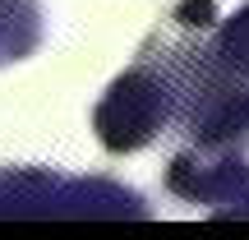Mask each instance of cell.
I'll return each mask as SVG.
<instances>
[{"label": "cell", "mask_w": 249, "mask_h": 240, "mask_svg": "<svg viewBox=\"0 0 249 240\" xmlns=\"http://www.w3.org/2000/svg\"><path fill=\"white\" fill-rule=\"evenodd\" d=\"M180 120V88L176 74L161 55H152V46H143V55L111 79V88L102 92L97 111H92V129L107 152H143L148 143H157L171 125Z\"/></svg>", "instance_id": "cell-1"}, {"label": "cell", "mask_w": 249, "mask_h": 240, "mask_svg": "<svg viewBox=\"0 0 249 240\" xmlns=\"http://www.w3.org/2000/svg\"><path fill=\"white\" fill-rule=\"evenodd\" d=\"M102 222V217H148L143 199L111 180H70L46 166H5L0 171V222Z\"/></svg>", "instance_id": "cell-2"}, {"label": "cell", "mask_w": 249, "mask_h": 240, "mask_svg": "<svg viewBox=\"0 0 249 240\" xmlns=\"http://www.w3.org/2000/svg\"><path fill=\"white\" fill-rule=\"evenodd\" d=\"M166 189L185 203H203L213 217L249 222V162L240 152H208L189 143L166 166Z\"/></svg>", "instance_id": "cell-3"}, {"label": "cell", "mask_w": 249, "mask_h": 240, "mask_svg": "<svg viewBox=\"0 0 249 240\" xmlns=\"http://www.w3.org/2000/svg\"><path fill=\"white\" fill-rule=\"evenodd\" d=\"M42 42V9L37 0H0V65L23 60Z\"/></svg>", "instance_id": "cell-4"}, {"label": "cell", "mask_w": 249, "mask_h": 240, "mask_svg": "<svg viewBox=\"0 0 249 240\" xmlns=\"http://www.w3.org/2000/svg\"><path fill=\"white\" fill-rule=\"evenodd\" d=\"M208 55H213L226 74H235V79L249 83V0L226 18V23H217L213 42H208Z\"/></svg>", "instance_id": "cell-5"}, {"label": "cell", "mask_w": 249, "mask_h": 240, "mask_svg": "<svg viewBox=\"0 0 249 240\" xmlns=\"http://www.w3.org/2000/svg\"><path fill=\"white\" fill-rule=\"evenodd\" d=\"M171 18L185 33H208V28H217V0H180Z\"/></svg>", "instance_id": "cell-6"}]
</instances>
